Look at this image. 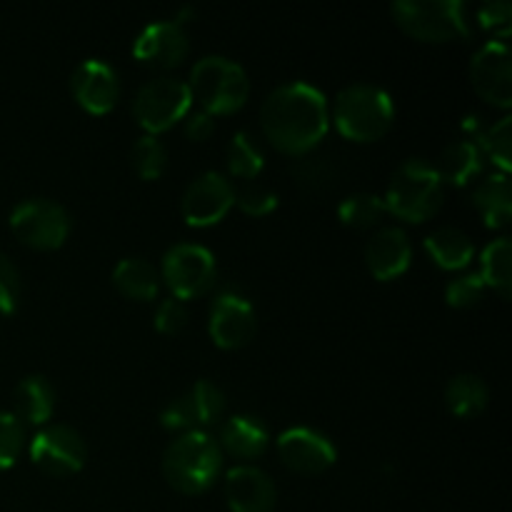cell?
Instances as JSON below:
<instances>
[{"label":"cell","mask_w":512,"mask_h":512,"mask_svg":"<svg viewBox=\"0 0 512 512\" xmlns=\"http://www.w3.org/2000/svg\"><path fill=\"white\" fill-rule=\"evenodd\" d=\"M290 173H293L295 183L305 193H325V190L333 188L338 183V163L335 158L323 153H305L298 155L293 165H290Z\"/></svg>","instance_id":"27"},{"label":"cell","mask_w":512,"mask_h":512,"mask_svg":"<svg viewBox=\"0 0 512 512\" xmlns=\"http://www.w3.org/2000/svg\"><path fill=\"white\" fill-rule=\"evenodd\" d=\"M470 80L475 93L490 105L508 110L512 105V65L508 40L493 38L475 50L470 60Z\"/></svg>","instance_id":"12"},{"label":"cell","mask_w":512,"mask_h":512,"mask_svg":"<svg viewBox=\"0 0 512 512\" xmlns=\"http://www.w3.org/2000/svg\"><path fill=\"white\" fill-rule=\"evenodd\" d=\"M385 203L380 195L375 193H353L348 198L340 200L338 215L345 225L358 230H368L380 225V220L385 218Z\"/></svg>","instance_id":"30"},{"label":"cell","mask_w":512,"mask_h":512,"mask_svg":"<svg viewBox=\"0 0 512 512\" xmlns=\"http://www.w3.org/2000/svg\"><path fill=\"white\" fill-rule=\"evenodd\" d=\"M25 445V425L13 413L0 410V470L18 460Z\"/></svg>","instance_id":"34"},{"label":"cell","mask_w":512,"mask_h":512,"mask_svg":"<svg viewBox=\"0 0 512 512\" xmlns=\"http://www.w3.org/2000/svg\"><path fill=\"white\" fill-rule=\"evenodd\" d=\"M395 118V103L383 88L373 83L345 85L335 95L333 120L335 128L350 140L373 143L383 138Z\"/></svg>","instance_id":"4"},{"label":"cell","mask_w":512,"mask_h":512,"mask_svg":"<svg viewBox=\"0 0 512 512\" xmlns=\"http://www.w3.org/2000/svg\"><path fill=\"white\" fill-rule=\"evenodd\" d=\"M483 293L485 283L480 273H463L445 285V300L453 308H473L475 303L483 300Z\"/></svg>","instance_id":"35"},{"label":"cell","mask_w":512,"mask_h":512,"mask_svg":"<svg viewBox=\"0 0 512 512\" xmlns=\"http://www.w3.org/2000/svg\"><path fill=\"white\" fill-rule=\"evenodd\" d=\"M270 433L268 425L255 415H230L223 425H220L218 445L220 450L230 453L238 460H253L268 450Z\"/></svg>","instance_id":"20"},{"label":"cell","mask_w":512,"mask_h":512,"mask_svg":"<svg viewBox=\"0 0 512 512\" xmlns=\"http://www.w3.org/2000/svg\"><path fill=\"white\" fill-rule=\"evenodd\" d=\"M235 203H238V208L243 210V213L263 218V215L275 210L278 195H275V190H270L268 185L260 183V180H245L240 188H235Z\"/></svg>","instance_id":"33"},{"label":"cell","mask_w":512,"mask_h":512,"mask_svg":"<svg viewBox=\"0 0 512 512\" xmlns=\"http://www.w3.org/2000/svg\"><path fill=\"white\" fill-rule=\"evenodd\" d=\"M210 338L220 348H240L255 335V310L240 293H223L210 305Z\"/></svg>","instance_id":"17"},{"label":"cell","mask_w":512,"mask_h":512,"mask_svg":"<svg viewBox=\"0 0 512 512\" xmlns=\"http://www.w3.org/2000/svg\"><path fill=\"white\" fill-rule=\"evenodd\" d=\"M485 155L478 148V143L470 138L455 140V143L445 145L443 153H440L438 163L433 165L435 173L440 175V180L450 185H468L483 173Z\"/></svg>","instance_id":"22"},{"label":"cell","mask_w":512,"mask_h":512,"mask_svg":"<svg viewBox=\"0 0 512 512\" xmlns=\"http://www.w3.org/2000/svg\"><path fill=\"white\" fill-rule=\"evenodd\" d=\"M225 160H228V170L235 178L255 180L265 165L263 145H260V140L255 138L250 130H238V133L228 140Z\"/></svg>","instance_id":"29"},{"label":"cell","mask_w":512,"mask_h":512,"mask_svg":"<svg viewBox=\"0 0 512 512\" xmlns=\"http://www.w3.org/2000/svg\"><path fill=\"white\" fill-rule=\"evenodd\" d=\"M225 413V393L210 380H198L193 388L170 400L160 413V423L168 430H203L218 423Z\"/></svg>","instance_id":"11"},{"label":"cell","mask_w":512,"mask_h":512,"mask_svg":"<svg viewBox=\"0 0 512 512\" xmlns=\"http://www.w3.org/2000/svg\"><path fill=\"white\" fill-rule=\"evenodd\" d=\"M133 168L143 180H158L168 165V150L155 135H140L133 145Z\"/></svg>","instance_id":"32"},{"label":"cell","mask_w":512,"mask_h":512,"mask_svg":"<svg viewBox=\"0 0 512 512\" xmlns=\"http://www.w3.org/2000/svg\"><path fill=\"white\" fill-rule=\"evenodd\" d=\"M488 398V385H485L480 375L460 373L450 378L448 385H445V405L458 418H473V415L483 413Z\"/></svg>","instance_id":"26"},{"label":"cell","mask_w":512,"mask_h":512,"mask_svg":"<svg viewBox=\"0 0 512 512\" xmlns=\"http://www.w3.org/2000/svg\"><path fill=\"white\" fill-rule=\"evenodd\" d=\"M510 128H512V118L510 115H503L500 120H495L493 125L488 128L478 130L470 140L478 143V148L483 150V155L493 158V163L498 165L500 173H508L512 165V148H510Z\"/></svg>","instance_id":"31"},{"label":"cell","mask_w":512,"mask_h":512,"mask_svg":"<svg viewBox=\"0 0 512 512\" xmlns=\"http://www.w3.org/2000/svg\"><path fill=\"white\" fill-rule=\"evenodd\" d=\"M413 245L398 225H383L365 245V263L378 280H393L410 268Z\"/></svg>","instance_id":"19"},{"label":"cell","mask_w":512,"mask_h":512,"mask_svg":"<svg viewBox=\"0 0 512 512\" xmlns=\"http://www.w3.org/2000/svg\"><path fill=\"white\" fill-rule=\"evenodd\" d=\"M55 410V388L43 375H28L13 390V415L20 423L45 425Z\"/></svg>","instance_id":"21"},{"label":"cell","mask_w":512,"mask_h":512,"mask_svg":"<svg viewBox=\"0 0 512 512\" xmlns=\"http://www.w3.org/2000/svg\"><path fill=\"white\" fill-rule=\"evenodd\" d=\"M390 10L405 33L425 43H448L473 33L468 5L460 0H398Z\"/></svg>","instance_id":"6"},{"label":"cell","mask_w":512,"mask_h":512,"mask_svg":"<svg viewBox=\"0 0 512 512\" xmlns=\"http://www.w3.org/2000/svg\"><path fill=\"white\" fill-rule=\"evenodd\" d=\"M153 323L155 328L165 335L180 333V330L188 325V305H185L180 298H175V295H170V298H165L163 303L155 308Z\"/></svg>","instance_id":"36"},{"label":"cell","mask_w":512,"mask_h":512,"mask_svg":"<svg viewBox=\"0 0 512 512\" xmlns=\"http://www.w3.org/2000/svg\"><path fill=\"white\" fill-rule=\"evenodd\" d=\"M223 470V450L208 430L178 435L163 453V475L175 490L200 495L218 480Z\"/></svg>","instance_id":"2"},{"label":"cell","mask_w":512,"mask_h":512,"mask_svg":"<svg viewBox=\"0 0 512 512\" xmlns=\"http://www.w3.org/2000/svg\"><path fill=\"white\" fill-rule=\"evenodd\" d=\"M278 455L290 470L303 475H318L328 470L338 458V450L328 435L313 428H288L278 438Z\"/></svg>","instance_id":"14"},{"label":"cell","mask_w":512,"mask_h":512,"mask_svg":"<svg viewBox=\"0 0 512 512\" xmlns=\"http://www.w3.org/2000/svg\"><path fill=\"white\" fill-rule=\"evenodd\" d=\"M510 265H512V243L510 238H495L493 243L485 245L480 255V278L485 288H493L503 300L510 298Z\"/></svg>","instance_id":"28"},{"label":"cell","mask_w":512,"mask_h":512,"mask_svg":"<svg viewBox=\"0 0 512 512\" xmlns=\"http://www.w3.org/2000/svg\"><path fill=\"white\" fill-rule=\"evenodd\" d=\"M20 273L13 260L0 253V315H8L18 308Z\"/></svg>","instance_id":"38"},{"label":"cell","mask_w":512,"mask_h":512,"mask_svg":"<svg viewBox=\"0 0 512 512\" xmlns=\"http://www.w3.org/2000/svg\"><path fill=\"white\" fill-rule=\"evenodd\" d=\"M70 90L88 113L103 115L118 103L120 80L113 65L100 58H88L70 75Z\"/></svg>","instance_id":"16"},{"label":"cell","mask_w":512,"mask_h":512,"mask_svg":"<svg viewBox=\"0 0 512 512\" xmlns=\"http://www.w3.org/2000/svg\"><path fill=\"white\" fill-rule=\"evenodd\" d=\"M233 203V183L218 170H205L203 175H198L185 188L180 210H183L185 223L195 225V228H205V225H215L218 220H223L225 213L233 208Z\"/></svg>","instance_id":"13"},{"label":"cell","mask_w":512,"mask_h":512,"mask_svg":"<svg viewBox=\"0 0 512 512\" xmlns=\"http://www.w3.org/2000/svg\"><path fill=\"white\" fill-rule=\"evenodd\" d=\"M133 55L148 68L170 70L183 63V58L188 55V33L175 20L150 23L135 38Z\"/></svg>","instance_id":"15"},{"label":"cell","mask_w":512,"mask_h":512,"mask_svg":"<svg viewBox=\"0 0 512 512\" xmlns=\"http://www.w3.org/2000/svg\"><path fill=\"white\" fill-rule=\"evenodd\" d=\"M165 285L173 290L175 298L190 300L205 295L218 278V263L208 248L198 243H175L163 255Z\"/></svg>","instance_id":"8"},{"label":"cell","mask_w":512,"mask_h":512,"mask_svg":"<svg viewBox=\"0 0 512 512\" xmlns=\"http://www.w3.org/2000/svg\"><path fill=\"white\" fill-rule=\"evenodd\" d=\"M478 20L485 30H493L495 38L508 40L512 5L508 3V0H493V3H483L478 8Z\"/></svg>","instance_id":"37"},{"label":"cell","mask_w":512,"mask_h":512,"mask_svg":"<svg viewBox=\"0 0 512 512\" xmlns=\"http://www.w3.org/2000/svg\"><path fill=\"white\" fill-rule=\"evenodd\" d=\"M275 498V483L255 465H238L225 475V500L233 512H270Z\"/></svg>","instance_id":"18"},{"label":"cell","mask_w":512,"mask_h":512,"mask_svg":"<svg viewBox=\"0 0 512 512\" xmlns=\"http://www.w3.org/2000/svg\"><path fill=\"white\" fill-rule=\"evenodd\" d=\"M425 250L443 270H463L475 258V245L468 233L453 225H440L425 238Z\"/></svg>","instance_id":"24"},{"label":"cell","mask_w":512,"mask_h":512,"mask_svg":"<svg viewBox=\"0 0 512 512\" xmlns=\"http://www.w3.org/2000/svg\"><path fill=\"white\" fill-rule=\"evenodd\" d=\"M113 285L130 300H153L160 290V275L145 258H123L113 268Z\"/></svg>","instance_id":"25"},{"label":"cell","mask_w":512,"mask_h":512,"mask_svg":"<svg viewBox=\"0 0 512 512\" xmlns=\"http://www.w3.org/2000/svg\"><path fill=\"white\" fill-rule=\"evenodd\" d=\"M190 103H193V95L185 80L160 75L140 85L133 100V115L140 128L148 130V135H155L183 120Z\"/></svg>","instance_id":"7"},{"label":"cell","mask_w":512,"mask_h":512,"mask_svg":"<svg viewBox=\"0 0 512 512\" xmlns=\"http://www.w3.org/2000/svg\"><path fill=\"white\" fill-rule=\"evenodd\" d=\"M473 203L490 228H505L512 215V185L508 173H490L475 185Z\"/></svg>","instance_id":"23"},{"label":"cell","mask_w":512,"mask_h":512,"mask_svg":"<svg viewBox=\"0 0 512 512\" xmlns=\"http://www.w3.org/2000/svg\"><path fill=\"white\" fill-rule=\"evenodd\" d=\"M10 228L20 243L38 250H55L70 233V215L60 203L48 198L20 200L10 213Z\"/></svg>","instance_id":"9"},{"label":"cell","mask_w":512,"mask_h":512,"mask_svg":"<svg viewBox=\"0 0 512 512\" xmlns=\"http://www.w3.org/2000/svg\"><path fill=\"white\" fill-rule=\"evenodd\" d=\"M328 100L315 85L293 80L265 95L260 105V128L278 150L305 155L328 133Z\"/></svg>","instance_id":"1"},{"label":"cell","mask_w":512,"mask_h":512,"mask_svg":"<svg viewBox=\"0 0 512 512\" xmlns=\"http://www.w3.org/2000/svg\"><path fill=\"white\" fill-rule=\"evenodd\" d=\"M88 448L83 435L65 423L43 425L30 440V460L48 475H73L83 470Z\"/></svg>","instance_id":"10"},{"label":"cell","mask_w":512,"mask_h":512,"mask_svg":"<svg viewBox=\"0 0 512 512\" xmlns=\"http://www.w3.org/2000/svg\"><path fill=\"white\" fill-rule=\"evenodd\" d=\"M445 185L425 158H408L390 175L385 190V210L410 223H423L443 205Z\"/></svg>","instance_id":"3"},{"label":"cell","mask_w":512,"mask_h":512,"mask_svg":"<svg viewBox=\"0 0 512 512\" xmlns=\"http://www.w3.org/2000/svg\"><path fill=\"white\" fill-rule=\"evenodd\" d=\"M213 133L215 115L205 113V110H193V113H188V118H185V135H188L190 140L200 143V140H208Z\"/></svg>","instance_id":"39"},{"label":"cell","mask_w":512,"mask_h":512,"mask_svg":"<svg viewBox=\"0 0 512 512\" xmlns=\"http://www.w3.org/2000/svg\"><path fill=\"white\" fill-rule=\"evenodd\" d=\"M190 95L200 110L210 115H225L243 108L250 93V80L243 65L223 55H205L190 70Z\"/></svg>","instance_id":"5"}]
</instances>
